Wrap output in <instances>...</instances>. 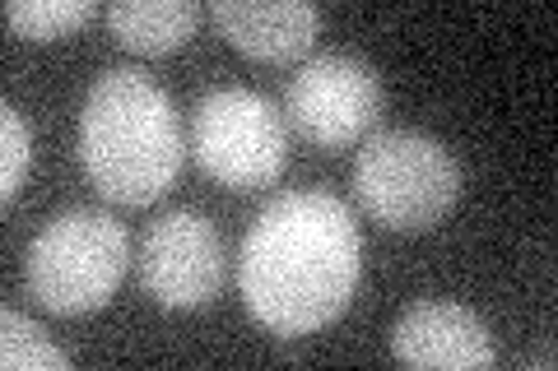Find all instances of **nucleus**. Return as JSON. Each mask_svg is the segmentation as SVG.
I'll return each mask as SVG.
<instances>
[{"mask_svg":"<svg viewBox=\"0 0 558 371\" xmlns=\"http://www.w3.org/2000/svg\"><path fill=\"white\" fill-rule=\"evenodd\" d=\"M381 75L354 51H317L289 79L284 112L312 145H349L381 116Z\"/></svg>","mask_w":558,"mask_h":371,"instance_id":"obj_6","label":"nucleus"},{"mask_svg":"<svg viewBox=\"0 0 558 371\" xmlns=\"http://www.w3.org/2000/svg\"><path fill=\"white\" fill-rule=\"evenodd\" d=\"M223 237L201 209H168L135 246V274L163 307H205L223 288Z\"/></svg>","mask_w":558,"mask_h":371,"instance_id":"obj_7","label":"nucleus"},{"mask_svg":"<svg viewBox=\"0 0 558 371\" xmlns=\"http://www.w3.org/2000/svg\"><path fill=\"white\" fill-rule=\"evenodd\" d=\"M131 270V237L108 209L70 205L28 242V293L57 316L98 311Z\"/></svg>","mask_w":558,"mask_h":371,"instance_id":"obj_3","label":"nucleus"},{"mask_svg":"<svg viewBox=\"0 0 558 371\" xmlns=\"http://www.w3.org/2000/svg\"><path fill=\"white\" fill-rule=\"evenodd\" d=\"M191 153L229 190H260L289 163V131L266 94L219 84L191 112Z\"/></svg>","mask_w":558,"mask_h":371,"instance_id":"obj_5","label":"nucleus"},{"mask_svg":"<svg viewBox=\"0 0 558 371\" xmlns=\"http://www.w3.org/2000/svg\"><path fill=\"white\" fill-rule=\"evenodd\" d=\"M531 362H539V367H554V348H549V344H545V348H535V353H531Z\"/></svg>","mask_w":558,"mask_h":371,"instance_id":"obj_14","label":"nucleus"},{"mask_svg":"<svg viewBox=\"0 0 558 371\" xmlns=\"http://www.w3.org/2000/svg\"><path fill=\"white\" fill-rule=\"evenodd\" d=\"M209 20L238 51L256 61L303 57L322 33V10L307 0H215Z\"/></svg>","mask_w":558,"mask_h":371,"instance_id":"obj_9","label":"nucleus"},{"mask_svg":"<svg viewBox=\"0 0 558 371\" xmlns=\"http://www.w3.org/2000/svg\"><path fill=\"white\" fill-rule=\"evenodd\" d=\"M186 135L172 94L140 65H112L89 84L80 112V158L117 205L159 200L182 172Z\"/></svg>","mask_w":558,"mask_h":371,"instance_id":"obj_2","label":"nucleus"},{"mask_svg":"<svg viewBox=\"0 0 558 371\" xmlns=\"http://www.w3.org/2000/svg\"><path fill=\"white\" fill-rule=\"evenodd\" d=\"M108 24L121 47L159 57V51L182 47L201 24L196 0H112Z\"/></svg>","mask_w":558,"mask_h":371,"instance_id":"obj_10","label":"nucleus"},{"mask_svg":"<svg viewBox=\"0 0 558 371\" xmlns=\"http://www.w3.org/2000/svg\"><path fill=\"white\" fill-rule=\"evenodd\" d=\"M363 237L354 209L330 190H284L242 237L238 288L260 325L312 334L330 325L359 288Z\"/></svg>","mask_w":558,"mask_h":371,"instance_id":"obj_1","label":"nucleus"},{"mask_svg":"<svg viewBox=\"0 0 558 371\" xmlns=\"http://www.w3.org/2000/svg\"><path fill=\"white\" fill-rule=\"evenodd\" d=\"M354 196L377 223L424 233L461 196V168L438 135L387 126L363 139L354 158Z\"/></svg>","mask_w":558,"mask_h":371,"instance_id":"obj_4","label":"nucleus"},{"mask_svg":"<svg viewBox=\"0 0 558 371\" xmlns=\"http://www.w3.org/2000/svg\"><path fill=\"white\" fill-rule=\"evenodd\" d=\"M0 131H5V153H0V200H14L28 176V158H33V131L24 112L14 102H0Z\"/></svg>","mask_w":558,"mask_h":371,"instance_id":"obj_13","label":"nucleus"},{"mask_svg":"<svg viewBox=\"0 0 558 371\" xmlns=\"http://www.w3.org/2000/svg\"><path fill=\"white\" fill-rule=\"evenodd\" d=\"M391 353L414 367H488L494 334L461 302H414L391 325Z\"/></svg>","mask_w":558,"mask_h":371,"instance_id":"obj_8","label":"nucleus"},{"mask_svg":"<svg viewBox=\"0 0 558 371\" xmlns=\"http://www.w3.org/2000/svg\"><path fill=\"white\" fill-rule=\"evenodd\" d=\"M0 362L5 367H70V353L47 339L38 321H28L20 307H0Z\"/></svg>","mask_w":558,"mask_h":371,"instance_id":"obj_11","label":"nucleus"},{"mask_svg":"<svg viewBox=\"0 0 558 371\" xmlns=\"http://www.w3.org/2000/svg\"><path fill=\"white\" fill-rule=\"evenodd\" d=\"M89 14H94V0H10L5 24L33 42H51V38H65L70 28H80Z\"/></svg>","mask_w":558,"mask_h":371,"instance_id":"obj_12","label":"nucleus"}]
</instances>
